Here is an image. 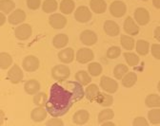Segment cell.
Returning a JSON list of instances; mask_svg holds the SVG:
<instances>
[{
	"mask_svg": "<svg viewBox=\"0 0 160 126\" xmlns=\"http://www.w3.org/2000/svg\"><path fill=\"white\" fill-rule=\"evenodd\" d=\"M6 22V16L4 12H0V26H3Z\"/></svg>",
	"mask_w": 160,
	"mask_h": 126,
	"instance_id": "ee69618b",
	"label": "cell"
},
{
	"mask_svg": "<svg viewBox=\"0 0 160 126\" xmlns=\"http://www.w3.org/2000/svg\"><path fill=\"white\" fill-rule=\"evenodd\" d=\"M96 101L100 104V105L108 107L111 106L112 102H113V98L109 95L108 93H104V92H100L98 94V97L96 99Z\"/></svg>",
	"mask_w": 160,
	"mask_h": 126,
	"instance_id": "7402d4cb",
	"label": "cell"
},
{
	"mask_svg": "<svg viewBox=\"0 0 160 126\" xmlns=\"http://www.w3.org/2000/svg\"><path fill=\"white\" fill-rule=\"evenodd\" d=\"M142 1H147V0H142Z\"/></svg>",
	"mask_w": 160,
	"mask_h": 126,
	"instance_id": "681fc988",
	"label": "cell"
},
{
	"mask_svg": "<svg viewBox=\"0 0 160 126\" xmlns=\"http://www.w3.org/2000/svg\"><path fill=\"white\" fill-rule=\"evenodd\" d=\"M7 77H8L9 81H11L12 83H19L20 82H22L24 74H23V71L21 68H20L17 65H14L9 70Z\"/></svg>",
	"mask_w": 160,
	"mask_h": 126,
	"instance_id": "9c48e42d",
	"label": "cell"
},
{
	"mask_svg": "<svg viewBox=\"0 0 160 126\" xmlns=\"http://www.w3.org/2000/svg\"><path fill=\"white\" fill-rule=\"evenodd\" d=\"M146 105L151 108L159 107L160 106V97L157 94H150L146 98Z\"/></svg>",
	"mask_w": 160,
	"mask_h": 126,
	"instance_id": "4316f807",
	"label": "cell"
},
{
	"mask_svg": "<svg viewBox=\"0 0 160 126\" xmlns=\"http://www.w3.org/2000/svg\"><path fill=\"white\" fill-rule=\"evenodd\" d=\"M47 100H48L47 95L44 92H38L33 97V103L37 106H41V107L46 106Z\"/></svg>",
	"mask_w": 160,
	"mask_h": 126,
	"instance_id": "d6a6232c",
	"label": "cell"
},
{
	"mask_svg": "<svg viewBox=\"0 0 160 126\" xmlns=\"http://www.w3.org/2000/svg\"><path fill=\"white\" fill-rule=\"evenodd\" d=\"M22 65H23V68L26 71L34 72L39 68L40 63H39L38 58H36L35 56H32V55H29L26 58H24Z\"/></svg>",
	"mask_w": 160,
	"mask_h": 126,
	"instance_id": "5b68a950",
	"label": "cell"
},
{
	"mask_svg": "<svg viewBox=\"0 0 160 126\" xmlns=\"http://www.w3.org/2000/svg\"><path fill=\"white\" fill-rule=\"evenodd\" d=\"M122 47L127 50H132L134 48V40L132 37H130L128 35H121L120 38Z\"/></svg>",
	"mask_w": 160,
	"mask_h": 126,
	"instance_id": "1f68e13d",
	"label": "cell"
},
{
	"mask_svg": "<svg viewBox=\"0 0 160 126\" xmlns=\"http://www.w3.org/2000/svg\"><path fill=\"white\" fill-rule=\"evenodd\" d=\"M134 19L140 26H145L150 21L149 12L144 8H138L134 12Z\"/></svg>",
	"mask_w": 160,
	"mask_h": 126,
	"instance_id": "8fae6325",
	"label": "cell"
},
{
	"mask_svg": "<svg viewBox=\"0 0 160 126\" xmlns=\"http://www.w3.org/2000/svg\"><path fill=\"white\" fill-rule=\"evenodd\" d=\"M157 88H158V91L160 92V81H159V82H158V86H157Z\"/></svg>",
	"mask_w": 160,
	"mask_h": 126,
	"instance_id": "c3c4849f",
	"label": "cell"
},
{
	"mask_svg": "<svg viewBox=\"0 0 160 126\" xmlns=\"http://www.w3.org/2000/svg\"><path fill=\"white\" fill-rule=\"evenodd\" d=\"M100 86L101 88L106 91L107 93H115L118 89V83L116 81H114L112 78H109L107 76H103L100 80Z\"/></svg>",
	"mask_w": 160,
	"mask_h": 126,
	"instance_id": "3957f363",
	"label": "cell"
},
{
	"mask_svg": "<svg viewBox=\"0 0 160 126\" xmlns=\"http://www.w3.org/2000/svg\"><path fill=\"white\" fill-rule=\"evenodd\" d=\"M84 96V88L77 81L57 82L50 88V96L45 107L52 117L59 118L66 115L73 104L81 100Z\"/></svg>",
	"mask_w": 160,
	"mask_h": 126,
	"instance_id": "6da1fadb",
	"label": "cell"
},
{
	"mask_svg": "<svg viewBox=\"0 0 160 126\" xmlns=\"http://www.w3.org/2000/svg\"><path fill=\"white\" fill-rule=\"evenodd\" d=\"M101 124H102L103 126H107V125H112H112H114L113 122H111V121H109V120H106V121L102 122Z\"/></svg>",
	"mask_w": 160,
	"mask_h": 126,
	"instance_id": "7dc6e473",
	"label": "cell"
},
{
	"mask_svg": "<svg viewBox=\"0 0 160 126\" xmlns=\"http://www.w3.org/2000/svg\"><path fill=\"white\" fill-rule=\"evenodd\" d=\"M47 114H48L47 109H44L41 106H38L32 111L31 117L32 119L34 120L35 122H41L47 118Z\"/></svg>",
	"mask_w": 160,
	"mask_h": 126,
	"instance_id": "e0dca14e",
	"label": "cell"
},
{
	"mask_svg": "<svg viewBox=\"0 0 160 126\" xmlns=\"http://www.w3.org/2000/svg\"><path fill=\"white\" fill-rule=\"evenodd\" d=\"M41 5V0H27V6L30 10H37Z\"/></svg>",
	"mask_w": 160,
	"mask_h": 126,
	"instance_id": "ab89813d",
	"label": "cell"
},
{
	"mask_svg": "<svg viewBox=\"0 0 160 126\" xmlns=\"http://www.w3.org/2000/svg\"><path fill=\"white\" fill-rule=\"evenodd\" d=\"M15 37L19 40H27L31 37L32 33V27L29 24H23L20 25L15 29Z\"/></svg>",
	"mask_w": 160,
	"mask_h": 126,
	"instance_id": "30bf717a",
	"label": "cell"
},
{
	"mask_svg": "<svg viewBox=\"0 0 160 126\" xmlns=\"http://www.w3.org/2000/svg\"><path fill=\"white\" fill-rule=\"evenodd\" d=\"M88 71L92 77H97L102 72V66L99 63H91L88 66Z\"/></svg>",
	"mask_w": 160,
	"mask_h": 126,
	"instance_id": "e575fe53",
	"label": "cell"
},
{
	"mask_svg": "<svg viewBox=\"0 0 160 126\" xmlns=\"http://www.w3.org/2000/svg\"><path fill=\"white\" fill-rule=\"evenodd\" d=\"M75 80L81 83L82 86H88L92 81V78L85 70H79L75 74Z\"/></svg>",
	"mask_w": 160,
	"mask_h": 126,
	"instance_id": "cb8c5ba5",
	"label": "cell"
},
{
	"mask_svg": "<svg viewBox=\"0 0 160 126\" xmlns=\"http://www.w3.org/2000/svg\"><path fill=\"white\" fill-rule=\"evenodd\" d=\"M93 57H94V54L92 50L90 49H86V48L80 49L76 54V60L80 64H87V63L91 62L93 59Z\"/></svg>",
	"mask_w": 160,
	"mask_h": 126,
	"instance_id": "ba28073f",
	"label": "cell"
},
{
	"mask_svg": "<svg viewBox=\"0 0 160 126\" xmlns=\"http://www.w3.org/2000/svg\"><path fill=\"white\" fill-rule=\"evenodd\" d=\"M124 57L126 59V62L128 63V65L131 67H134L139 63V58L135 53L132 52H125Z\"/></svg>",
	"mask_w": 160,
	"mask_h": 126,
	"instance_id": "74e56055",
	"label": "cell"
},
{
	"mask_svg": "<svg viewBox=\"0 0 160 126\" xmlns=\"http://www.w3.org/2000/svg\"><path fill=\"white\" fill-rule=\"evenodd\" d=\"M149 48L150 45L147 41L145 40H138L136 43V51L138 52V54L140 55H147L149 53Z\"/></svg>",
	"mask_w": 160,
	"mask_h": 126,
	"instance_id": "83f0119b",
	"label": "cell"
},
{
	"mask_svg": "<svg viewBox=\"0 0 160 126\" xmlns=\"http://www.w3.org/2000/svg\"><path fill=\"white\" fill-rule=\"evenodd\" d=\"M74 18L80 23H88L92 19V12L86 6H80L74 12Z\"/></svg>",
	"mask_w": 160,
	"mask_h": 126,
	"instance_id": "277c9868",
	"label": "cell"
},
{
	"mask_svg": "<svg viewBox=\"0 0 160 126\" xmlns=\"http://www.w3.org/2000/svg\"><path fill=\"white\" fill-rule=\"evenodd\" d=\"M152 4L156 9H160V0H152Z\"/></svg>",
	"mask_w": 160,
	"mask_h": 126,
	"instance_id": "bcb514c9",
	"label": "cell"
},
{
	"mask_svg": "<svg viewBox=\"0 0 160 126\" xmlns=\"http://www.w3.org/2000/svg\"><path fill=\"white\" fill-rule=\"evenodd\" d=\"M128 67L123 65V64H119L115 67L114 70H113V75L117 80H121L127 73H128Z\"/></svg>",
	"mask_w": 160,
	"mask_h": 126,
	"instance_id": "4dcf8cb0",
	"label": "cell"
},
{
	"mask_svg": "<svg viewBox=\"0 0 160 126\" xmlns=\"http://www.w3.org/2000/svg\"><path fill=\"white\" fill-rule=\"evenodd\" d=\"M133 126H149V122L147 121V119L143 117H139L136 118L133 120Z\"/></svg>",
	"mask_w": 160,
	"mask_h": 126,
	"instance_id": "60d3db41",
	"label": "cell"
},
{
	"mask_svg": "<svg viewBox=\"0 0 160 126\" xmlns=\"http://www.w3.org/2000/svg\"><path fill=\"white\" fill-rule=\"evenodd\" d=\"M12 58L9 53L2 52L0 54V68L1 69H7L12 65Z\"/></svg>",
	"mask_w": 160,
	"mask_h": 126,
	"instance_id": "f1b7e54d",
	"label": "cell"
},
{
	"mask_svg": "<svg viewBox=\"0 0 160 126\" xmlns=\"http://www.w3.org/2000/svg\"><path fill=\"white\" fill-rule=\"evenodd\" d=\"M99 93H100L99 88H98V86L96 85H94V83H92V85H90L86 88V90H85V96L91 101L96 100Z\"/></svg>",
	"mask_w": 160,
	"mask_h": 126,
	"instance_id": "603a6c76",
	"label": "cell"
},
{
	"mask_svg": "<svg viewBox=\"0 0 160 126\" xmlns=\"http://www.w3.org/2000/svg\"><path fill=\"white\" fill-rule=\"evenodd\" d=\"M46 124L48 126H63L64 122L59 119H51L49 121H47Z\"/></svg>",
	"mask_w": 160,
	"mask_h": 126,
	"instance_id": "7bdbcfd3",
	"label": "cell"
},
{
	"mask_svg": "<svg viewBox=\"0 0 160 126\" xmlns=\"http://www.w3.org/2000/svg\"><path fill=\"white\" fill-rule=\"evenodd\" d=\"M58 59L64 64H70L74 59V51L72 49L68 48L65 49H62L58 53Z\"/></svg>",
	"mask_w": 160,
	"mask_h": 126,
	"instance_id": "9a60e30c",
	"label": "cell"
},
{
	"mask_svg": "<svg viewBox=\"0 0 160 126\" xmlns=\"http://www.w3.org/2000/svg\"><path fill=\"white\" fill-rule=\"evenodd\" d=\"M71 75V70L67 66L64 65H57L52 69V78L57 81H66Z\"/></svg>",
	"mask_w": 160,
	"mask_h": 126,
	"instance_id": "7a4b0ae2",
	"label": "cell"
},
{
	"mask_svg": "<svg viewBox=\"0 0 160 126\" xmlns=\"http://www.w3.org/2000/svg\"><path fill=\"white\" fill-rule=\"evenodd\" d=\"M120 54H121V49H120V48H118V47H112L107 51V56L110 59H115V58L119 57Z\"/></svg>",
	"mask_w": 160,
	"mask_h": 126,
	"instance_id": "f35d334b",
	"label": "cell"
},
{
	"mask_svg": "<svg viewBox=\"0 0 160 126\" xmlns=\"http://www.w3.org/2000/svg\"><path fill=\"white\" fill-rule=\"evenodd\" d=\"M26 19V13L23 10L17 9L13 12L11 13L9 16V23L12 25H18L20 23H22L23 21Z\"/></svg>",
	"mask_w": 160,
	"mask_h": 126,
	"instance_id": "4fadbf2b",
	"label": "cell"
},
{
	"mask_svg": "<svg viewBox=\"0 0 160 126\" xmlns=\"http://www.w3.org/2000/svg\"><path fill=\"white\" fill-rule=\"evenodd\" d=\"M152 54L154 58L160 60V45L153 44L152 46Z\"/></svg>",
	"mask_w": 160,
	"mask_h": 126,
	"instance_id": "b9f144b4",
	"label": "cell"
},
{
	"mask_svg": "<svg viewBox=\"0 0 160 126\" xmlns=\"http://www.w3.org/2000/svg\"><path fill=\"white\" fill-rule=\"evenodd\" d=\"M110 12H111L112 16H114L116 18H119V17H122L126 13L127 8H126L125 3L122 2V1H113L111 4Z\"/></svg>",
	"mask_w": 160,
	"mask_h": 126,
	"instance_id": "52a82bcc",
	"label": "cell"
},
{
	"mask_svg": "<svg viewBox=\"0 0 160 126\" xmlns=\"http://www.w3.org/2000/svg\"><path fill=\"white\" fill-rule=\"evenodd\" d=\"M124 30L125 31L130 34V35H136L139 32V28L138 26L135 24V22L133 21V19L129 16L126 18L125 23H124Z\"/></svg>",
	"mask_w": 160,
	"mask_h": 126,
	"instance_id": "2e32d148",
	"label": "cell"
},
{
	"mask_svg": "<svg viewBox=\"0 0 160 126\" xmlns=\"http://www.w3.org/2000/svg\"><path fill=\"white\" fill-rule=\"evenodd\" d=\"M57 7H58V4L56 0H45L42 4V9L44 12H47V13L55 12L57 10Z\"/></svg>",
	"mask_w": 160,
	"mask_h": 126,
	"instance_id": "f546056e",
	"label": "cell"
},
{
	"mask_svg": "<svg viewBox=\"0 0 160 126\" xmlns=\"http://www.w3.org/2000/svg\"><path fill=\"white\" fill-rule=\"evenodd\" d=\"M24 88H25V91L29 95H35L40 90V83L36 80H33V79L32 80H29L25 83V87Z\"/></svg>",
	"mask_w": 160,
	"mask_h": 126,
	"instance_id": "ffe728a7",
	"label": "cell"
},
{
	"mask_svg": "<svg viewBox=\"0 0 160 126\" xmlns=\"http://www.w3.org/2000/svg\"><path fill=\"white\" fill-rule=\"evenodd\" d=\"M80 41L86 46H93L97 42V35L92 30H84L80 34Z\"/></svg>",
	"mask_w": 160,
	"mask_h": 126,
	"instance_id": "7c38bea8",
	"label": "cell"
},
{
	"mask_svg": "<svg viewBox=\"0 0 160 126\" xmlns=\"http://www.w3.org/2000/svg\"><path fill=\"white\" fill-rule=\"evenodd\" d=\"M154 37H155V39L158 42H160V27H157L155 29V30H154Z\"/></svg>",
	"mask_w": 160,
	"mask_h": 126,
	"instance_id": "f6af8a7d",
	"label": "cell"
},
{
	"mask_svg": "<svg viewBox=\"0 0 160 126\" xmlns=\"http://www.w3.org/2000/svg\"><path fill=\"white\" fill-rule=\"evenodd\" d=\"M49 22H50V25L53 29L60 30V29H63L66 26L67 19H66V17H64L62 14H60V13H53L50 16Z\"/></svg>",
	"mask_w": 160,
	"mask_h": 126,
	"instance_id": "8992f818",
	"label": "cell"
},
{
	"mask_svg": "<svg viewBox=\"0 0 160 126\" xmlns=\"http://www.w3.org/2000/svg\"><path fill=\"white\" fill-rule=\"evenodd\" d=\"M90 6L95 13H103L107 10V4L104 0H91Z\"/></svg>",
	"mask_w": 160,
	"mask_h": 126,
	"instance_id": "d6986e66",
	"label": "cell"
},
{
	"mask_svg": "<svg viewBox=\"0 0 160 126\" xmlns=\"http://www.w3.org/2000/svg\"><path fill=\"white\" fill-rule=\"evenodd\" d=\"M75 4L72 0H62L60 3V11L64 14H70L73 12Z\"/></svg>",
	"mask_w": 160,
	"mask_h": 126,
	"instance_id": "d4e9b609",
	"label": "cell"
},
{
	"mask_svg": "<svg viewBox=\"0 0 160 126\" xmlns=\"http://www.w3.org/2000/svg\"><path fill=\"white\" fill-rule=\"evenodd\" d=\"M114 113L112 109H104L98 115V122L102 123L106 120H110L113 118Z\"/></svg>",
	"mask_w": 160,
	"mask_h": 126,
	"instance_id": "d590c367",
	"label": "cell"
},
{
	"mask_svg": "<svg viewBox=\"0 0 160 126\" xmlns=\"http://www.w3.org/2000/svg\"><path fill=\"white\" fill-rule=\"evenodd\" d=\"M69 42V37L64 33H59L56 36H54L52 40V44L55 49H63L67 46Z\"/></svg>",
	"mask_w": 160,
	"mask_h": 126,
	"instance_id": "44dd1931",
	"label": "cell"
},
{
	"mask_svg": "<svg viewBox=\"0 0 160 126\" xmlns=\"http://www.w3.org/2000/svg\"><path fill=\"white\" fill-rule=\"evenodd\" d=\"M104 30L109 36H116L120 32L119 26L111 20H108L104 23Z\"/></svg>",
	"mask_w": 160,
	"mask_h": 126,
	"instance_id": "ac0fdd59",
	"label": "cell"
},
{
	"mask_svg": "<svg viewBox=\"0 0 160 126\" xmlns=\"http://www.w3.org/2000/svg\"><path fill=\"white\" fill-rule=\"evenodd\" d=\"M148 119L151 123L158 124L160 123V109H152L148 113Z\"/></svg>",
	"mask_w": 160,
	"mask_h": 126,
	"instance_id": "8d00e7d4",
	"label": "cell"
},
{
	"mask_svg": "<svg viewBox=\"0 0 160 126\" xmlns=\"http://www.w3.org/2000/svg\"><path fill=\"white\" fill-rule=\"evenodd\" d=\"M15 8V4L12 0H1L0 1V10L4 13H9Z\"/></svg>",
	"mask_w": 160,
	"mask_h": 126,
	"instance_id": "836d02e7",
	"label": "cell"
},
{
	"mask_svg": "<svg viewBox=\"0 0 160 126\" xmlns=\"http://www.w3.org/2000/svg\"><path fill=\"white\" fill-rule=\"evenodd\" d=\"M136 81H137V75L134 72H130L127 73L122 78V85L125 87H132L135 85Z\"/></svg>",
	"mask_w": 160,
	"mask_h": 126,
	"instance_id": "484cf974",
	"label": "cell"
},
{
	"mask_svg": "<svg viewBox=\"0 0 160 126\" xmlns=\"http://www.w3.org/2000/svg\"><path fill=\"white\" fill-rule=\"evenodd\" d=\"M90 119V114L87 110L81 109L77 112H75L72 116V120L77 125H83L88 122Z\"/></svg>",
	"mask_w": 160,
	"mask_h": 126,
	"instance_id": "5bb4252c",
	"label": "cell"
}]
</instances>
